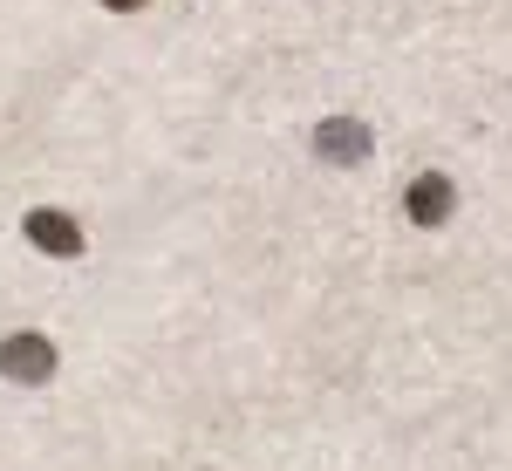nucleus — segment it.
<instances>
[{
    "label": "nucleus",
    "mask_w": 512,
    "mask_h": 471,
    "mask_svg": "<svg viewBox=\"0 0 512 471\" xmlns=\"http://www.w3.org/2000/svg\"><path fill=\"white\" fill-rule=\"evenodd\" d=\"M369 144H376V137H369V123H355V117H328L315 130V157H321V164H362Z\"/></svg>",
    "instance_id": "3"
},
{
    "label": "nucleus",
    "mask_w": 512,
    "mask_h": 471,
    "mask_svg": "<svg viewBox=\"0 0 512 471\" xmlns=\"http://www.w3.org/2000/svg\"><path fill=\"white\" fill-rule=\"evenodd\" d=\"M21 226H28V239H35L41 253H55V260H76V253H82V226L69 219V212H55V205L28 212Z\"/></svg>",
    "instance_id": "4"
},
{
    "label": "nucleus",
    "mask_w": 512,
    "mask_h": 471,
    "mask_svg": "<svg viewBox=\"0 0 512 471\" xmlns=\"http://www.w3.org/2000/svg\"><path fill=\"white\" fill-rule=\"evenodd\" d=\"M0 376L7 383H48L55 376V342L48 335H7L0 342Z\"/></svg>",
    "instance_id": "1"
},
{
    "label": "nucleus",
    "mask_w": 512,
    "mask_h": 471,
    "mask_svg": "<svg viewBox=\"0 0 512 471\" xmlns=\"http://www.w3.org/2000/svg\"><path fill=\"white\" fill-rule=\"evenodd\" d=\"M103 7H117V14H137V7H144V0H103Z\"/></svg>",
    "instance_id": "5"
},
{
    "label": "nucleus",
    "mask_w": 512,
    "mask_h": 471,
    "mask_svg": "<svg viewBox=\"0 0 512 471\" xmlns=\"http://www.w3.org/2000/svg\"><path fill=\"white\" fill-rule=\"evenodd\" d=\"M451 205H458V185H451L444 171H417V178H410V192H403V212H410L417 226H444V219H451Z\"/></svg>",
    "instance_id": "2"
}]
</instances>
